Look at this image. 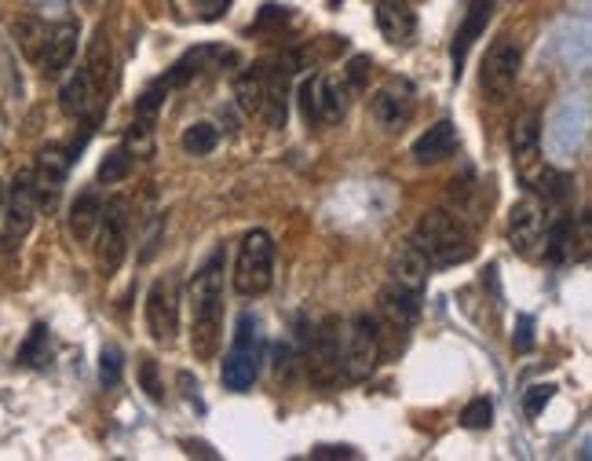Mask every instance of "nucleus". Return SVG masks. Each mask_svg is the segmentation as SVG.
<instances>
[{
    "instance_id": "obj_1",
    "label": "nucleus",
    "mask_w": 592,
    "mask_h": 461,
    "mask_svg": "<svg viewBox=\"0 0 592 461\" xmlns=\"http://www.w3.org/2000/svg\"><path fill=\"white\" fill-rule=\"evenodd\" d=\"M223 268L227 253L216 249L191 279V352L201 363L216 359L223 341Z\"/></svg>"
},
{
    "instance_id": "obj_2",
    "label": "nucleus",
    "mask_w": 592,
    "mask_h": 461,
    "mask_svg": "<svg viewBox=\"0 0 592 461\" xmlns=\"http://www.w3.org/2000/svg\"><path fill=\"white\" fill-rule=\"evenodd\" d=\"M413 246L421 249L428 268H454L476 253V238L468 224L450 209H428L413 227Z\"/></svg>"
},
{
    "instance_id": "obj_3",
    "label": "nucleus",
    "mask_w": 592,
    "mask_h": 461,
    "mask_svg": "<svg viewBox=\"0 0 592 461\" xmlns=\"http://www.w3.org/2000/svg\"><path fill=\"white\" fill-rule=\"evenodd\" d=\"M260 363H264V337H260V322L256 315L242 311L238 326H234L231 352L223 355L220 381L227 392H249L253 381L260 377Z\"/></svg>"
},
{
    "instance_id": "obj_4",
    "label": "nucleus",
    "mask_w": 592,
    "mask_h": 461,
    "mask_svg": "<svg viewBox=\"0 0 592 461\" xmlns=\"http://www.w3.org/2000/svg\"><path fill=\"white\" fill-rule=\"evenodd\" d=\"M271 286H275V238L264 227H253L238 246L234 290L242 297H264Z\"/></svg>"
},
{
    "instance_id": "obj_5",
    "label": "nucleus",
    "mask_w": 592,
    "mask_h": 461,
    "mask_svg": "<svg viewBox=\"0 0 592 461\" xmlns=\"http://www.w3.org/2000/svg\"><path fill=\"white\" fill-rule=\"evenodd\" d=\"M381 363V322L377 315H355L340 344V374L344 381H366Z\"/></svg>"
},
{
    "instance_id": "obj_6",
    "label": "nucleus",
    "mask_w": 592,
    "mask_h": 461,
    "mask_svg": "<svg viewBox=\"0 0 592 461\" xmlns=\"http://www.w3.org/2000/svg\"><path fill=\"white\" fill-rule=\"evenodd\" d=\"M340 322L337 319H326L322 326H315L311 333L300 337V363L304 370L311 374L315 385H333L340 377Z\"/></svg>"
},
{
    "instance_id": "obj_7",
    "label": "nucleus",
    "mask_w": 592,
    "mask_h": 461,
    "mask_svg": "<svg viewBox=\"0 0 592 461\" xmlns=\"http://www.w3.org/2000/svg\"><path fill=\"white\" fill-rule=\"evenodd\" d=\"M519 70H523V52H519V44L512 41V37H497V41L490 44L487 59H483V74H479V81H483V96H487L490 103H505L519 81Z\"/></svg>"
},
{
    "instance_id": "obj_8",
    "label": "nucleus",
    "mask_w": 592,
    "mask_h": 461,
    "mask_svg": "<svg viewBox=\"0 0 592 461\" xmlns=\"http://www.w3.org/2000/svg\"><path fill=\"white\" fill-rule=\"evenodd\" d=\"M128 257V202L110 198L96 227V260L103 275H114Z\"/></svg>"
},
{
    "instance_id": "obj_9",
    "label": "nucleus",
    "mask_w": 592,
    "mask_h": 461,
    "mask_svg": "<svg viewBox=\"0 0 592 461\" xmlns=\"http://www.w3.org/2000/svg\"><path fill=\"white\" fill-rule=\"evenodd\" d=\"M147 326L158 344H172L180 333V282L165 275L147 293Z\"/></svg>"
},
{
    "instance_id": "obj_10",
    "label": "nucleus",
    "mask_w": 592,
    "mask_h": 461,
    "mask_svg": "<svg viewBox=\"0 0 592 461\" xmlns=\"http://www.w3.org/2000/svg\"><path fill=\"white\" fill-rule=\"evenodd\" d=\"M37 220V191H33V172H19L8 187V205H4V246L15 249L22 238L33 231Z\"/></svg>"
},
{
    "instance_id": "obj_11",
    "label": "nucleus",
    "mask_w": 592,
    "mask_h": 461,
    "mask_svg": "<svg viewBox=\"0 0 592 461\" xmlns=\"http://www.w3.org/2000/svg\"><path fill=\"white\" fill-rule=\"evenodd\" d=\"M103 103H106V88L88 74V66L74 70V77H70L63 85V92H59V107H63L66 118H74V121H99Z\"/></svg>"
},
{
    "instance_id": "obj_12",
    "label": "nucleus",
    "mask_w": 592,
    "mask_h": 461,
    "mask_svg": "<svg viewBox=\"0 0 592 461\" xmlns=\"http://www.w3.org/2000/svg\"><path fill=\"white\" fill-rule=\"evenodd\" d=\"M289 77H293V59H271V63H264V107H260V121H264L267 129H286Z\"/></svg>"
},
{
    "instance_id": "obj_13",
    "label": "nucleus",
    "mask_w": 592,
    "mask_h": 461,
    "mask_svg": "<svg viewBox=\"0 0 592 461\" xmlns=\"http://www.w3.org/2000/svg\"><path fill=\"white\" fill-rule=\"evenodd\" d=\"M421 301L424 293L417 290H406V286H399V282H388L381 290V330L388 333H406L413 330V322L421 319Z\"/></svg>"
},
{
    "instance_id": "obj_14",
    "label": "nucleus",
    "mask_w": 592,
    "mask_h": 461,
    "mask_svg": "<svg viewBox=\"0 0 592 461\" xmlns=\"http://www.w3.org/2000/svg\"><path fill=\"white\" fill-rule=\"evenodd\" d=\"M494 19V0H472L465 11V19L457 26L454 33V44H450V66H454V81H461L465 74V63H468V52H472V44L487 33V22Z\"/></svg>"
},
{
    "instance_id": "obj_15",
    "label": "nucleus",
    "mask_w": 592,
    "mask_h": 461,
    "mask_svg": "<svg viewBox=\"0 0 592 461\" xmlns=\"http://www.w3.org/2000/svg\"><path fill=\"white\" fill-rule=\"evenodd\" d=\"M70 151H63L59 143H48L41 154H37V169H33V191H37V205L52 209L59 191L66 183V172H70Z\"/></svg>"
},
{
    "instance_id": "obj_16",
    "label": "nucleus",
    "mask_w": 592,
    "mask_h": 461,
    "mask_svg": "<svg viewBox=\"0 0 592 461\" xmlns=\"http://www.w3.org/2000/svg\"><path fill=\"white\" fill-rule=\"evenodd\" d=\"M77 41H81L77 22H59V26H52V30H48V37H44V48H41V59H37L48 81L63 77L66 70L74 66Z\"/></svg>"
},
{
    "instance_id": "obj_17",
    "label": "nucleus",
    "mask_w": 592,
    "mask_h": 461,
    "mask_svg": "<svg viewBox=\"0 0 592 461\" xmlns=\"http://www.w3.org/2000/svg\"><path fill=\"white\" fill-rule=\"evenodd\" d=\"M545 205L538 198H519L512 205V213H508V238H512V246L523 249L527 253L530 246H538L541 231H545Z\"/></svg>"
},
{
    "instance_id": "obj_18",
    "label": "nucleus",
    "mask_w": 592,
    "mask_h": 461,
    "mask_svg": "<svg viewBox=\"0 0 592 461\" xmlns=\"http://www.w3.org/2000/svg\"><path fill=\"white\" fill-rule=\"evenodd\" d=\"M538 158H541V121L538 114H527V118L519 121L516 129H512V161H516L519 176H523V183H534V176H538Z\"/></svg>"
},
{
    "instance_id": "obj_19",
    "label": "nucleus",
    "mask_w": 592,
    "mask_h": 461,
    "mask_svg": "<svg viewBox=\"0 0 592 461\" xmlns=\"http://www.w3.org/2000/svg\"><path fill=\"white\" fill-rule=\"evenodd\" d=\"M238 55L234 52H223V48H212V44H205V48H194V52H187L180 59V63L172 66L169 74L161 77L169 88H183V85H191L194 77H201L205 70H212V63H234Z\"/></svg>"
},
{
    "instance_id": "obj_20",
    "label": "nucleus",
    "mask_w": 592,
    "mask_h": 461,
    "mask_svg": "<svg viewBox=\"0 0 592 461\" xmlns=\"http://www.w3.org/2000/svg\"><path fill=\"white\" fill-rule=\"evenodd\" d=\"M377 26H381L384 41L406 48L417 37V15H413L410 0H381L377 4Z\"/></svg>"
},
{
    "instance_id": "obj_21",
    "label": "nucleus",
    "mask_w": 592,
    "mask_h": 461,
    "mask_svg": "<svg viewBox=\"0 0 592 461\" xmlns=\"http://www.w3.org/2000/svg\"><path fill=\"white\" fill-rule=\"evenodd\" d=\"M454 151H457V129H454V121L443 118V121H435L424 136H417V143H413V161L435 165V161H446Z\"/></svg>"
},
{
    "instance_id": "obj_22",
    "label": "nucleus",
    "mask_w": 592,
    "mask_h": 461,
    "mask_svg": "<svg viewBox=\"0 0 592 461\" xmlns=\"http://www.w3.org/2000/svg\"><path fill=\"white\" fill-rule=\"evenodd\" d=\"M370 110H373V118H377V125H381V129L399 132L402 125L410 121V114H413V99H410V92H406V88H381V92L373 96Z\"/></svg>"
},
{
    "instance_id": "obj_23",
    "label": "nucleus",
    "mask_w": 592,
    "mask_h": 461,
    "mask_svg": "<svg viewBox=\"0 0 592 461\" xmlns=\"http://www.w3.org/2000/svg\"><path fill=\"white\" fill-rule=\"evenodd\" d=\"M99 216H103V198H99L96 187H85V191L74 198V205H70V235H74L81 246L96 238Z\"/></svg>"
},
{
    "instance_id": "obj_24",
    "label": "nucleus",
    "mask_w": 592,
    "mask_h": 461,
    "mask_svg": "<svg viewBox=\"0 0 592 461\" xmlns=\"http://www.w3.org/2000/svg\"><path fill=\"white\" fill-rule=\"evenodd\" d=\"M348 103H351L348 81L318 74V121H322V125H337V121L348 114Z\"/></svg>"
},
{
    "instance_id": "obj_25",
    "label": "nucleus",
    "mask_w": 592,
    "mask_h": 461,
    "mask_svg": "<svg viewBox=\"0 0 592 461\" xmlns=\"http://www.w3.org/2000/svg\"><path fill=\"white\" fill-rule=\"evenodd\" d=\"M392 282H399V286H406V290H417L424 293V286H428V260L421 257V249L413 246H402L399 253H395V264H392Z\"/></svg>"
},
{
    "instance_id": "obj_26",
    "label": "nucleus",
    "mask_w": 592,
    "mask_h": 461,
    "mask_svg": "<svg viewBox=\"0 0 592 461\" xmlns=\"http://www.w3.org/2000/svg\"><path fill=\"white\" fill-rule=\"evenodd\" d=\"M541 238H545V260L549 264H563V260L574 257V224L567 216H556L552 224L545 220Z\"/></svg>"
},
{
    "instance_id": "obj_27",
    "label": "nucleus",
    "mask_w": 592,
    "mask_h": 461,
    "mask_svg": "<svg viewBox=\"0 0 592 461\" xmlns=\"http://www.w3.org/2000/svg\"><path fill=\"white\" fill-rule=\"evenodd\" d=\"M234 96H238V107H242L245 114L260 118V107H264V63H256V66H249L245 74H238Z\"/></svg>"
},
{
    "instance_id": "obj_28",
    "label": "nucleus",
    "mask_w": 592,
    "mask_h": 461,
    "mask_svg": "<svg viewBox=\"0 0 592 461\" xmlns=\"http://www.w3.org/2000/svg\"><path fill=\"white\" fill-rule=\"evenodd\" d=\"M216 147H220V129L209 125V121H198V125H191V129L183 132V151L194 154V158H205Z\"/></svg>"
},
{
    "instance_id": "obj_29",
    "label": "nucleus",
    "mask_w": 592,
    "mask_h": 461,
    "mask_svg": "<svg viewBox=\"0 0 592 461\" xmlns=\"http://www.w3.org/2000/svg\"><path fill=\"white\" fill-rule=\"evenodd\" d=\"M44 37H48V26H44L41 19H22L19 26H15V41H19V48L26 52V59H41V48H44Z\"/></svg>"
},
{
    "instance_id": "obj_30",
    "label": "nucleus",
    "mask_w": 592,
    "mask_h": 461,
    "mask_svg": "<svg viewBox=\"0 0 592 461\" xmlns=\"http://www.w3.org/2000/svg\"><path fill=\"white\" fill-rule=\"evenodd\" d=\"M132 161H136V158L128 154L125 143H121V147H114V151L103 158V165H99V183H106V187H110V183H121L128 172H132Z\"/></svg>"
},
{
    "instance_id": "obj_31",
    "label": "nucleus",
    "mask_w": 592,
    "mask_h": 461,
    "mask_svg": "<svg viewBox=\"0 0 592 461\" xmlns=\"http://www.w3.org/2000/svg\"><path fill=\"white\" fill-rule=\"evenodd\" d=\"M19 363L22 366H44L48 363V326H44V322L33 326L30 337H26V344L19 348Z\"/></svg>"
},
{
    "instance_id": "obj_32",
    "label": "nucleus",
    "mask_w": 592,
    "mask_h": 461,
    "mask_svg": "<svg viewBox=\"0 0 592 461\" xmlns=\"http://www.w3.org/2000/svg\"><path fill=\"white\" fill-rule=\"evenodd\" d=\"M296 103H300V114H304L307 125H318V74L300 81V88H296Z\"/></svg>"
},
{
    "instance_id": "obj_33",
    "label": "nucleus",
    "mask_w": 592,
    "mask_h": 461,
    "mask_svg": "<svg viewBox=\"0 0 592 461\" xmlns=\"http://www.w3.org/2000/svg\"><path fill=\"white\" fill-rule=\"evenodd\" d=\"M139 385H143V392H147L154 403H161V399H165V388H161V377H158V363H154L150 355H143V359H139Z\"/></svg>"
},
{
    "instance_id": "obj_34",
    "label": "nucleus",
    "mask_w": 592,
    "mask_h": 461,
    "mask_svg": "<svg viewBox=\"0 0 592 461\" xmlns=\"http://www.w3.org/2000/svg\"><path fill=\"white\" fill-rule=\"evenodd\" d=\"M461 421H465L468 429H487L490 421H494V403H490L487 396L472 399L465 407V414H461Z\"/></svg>"
},
{
    "instance_id": "obj_35",
    "label": "nucleus",
    "mask_w": 592,
    "mask_h": 461,
    "mask_svg": "<svg viewBox=\"0 0 592 461\" xmlns=\"http://www.w3.org/2000/svg\"><path fill=\"white\" fill-rule=\"evenodd\" d=\"M121 366H125V359H121V352H117L114 344L103 348V359H99V381H103L106 388H114L117 381H121Z\"/></svg>"
},
{
    "instance_id": "obj_36",
    "label": "nucleus",
    "mask_w": 592,
    "mask_h": 461,
    "mask_svg": "<svg viewBox=\"0 0 592 461\" xmlns=\"http://www.w3.org/2000/svg\"><path fill=\"white\" fill-rule=\"evenodd\" d=\"M296 352H293V344H275V370H278V377L282 381H289V377L296 374Z\"/></svg>"
},
{
    "instance_id": "obj_37",
    "label": "nucleus",
    "mask_w": 592,
    "mask_h": 461,
    "mask_svg": "<svg viewBox=\"0 0 592 461\" xmlns=\"http://www.w3.org/2000/svg\"><path fill=\"white\" fill-rule=\"evenodd\" d=\"M549 399H552V385H534L527 392V399H523V414H527V418H538L541 407H545Z\"/></svg>"
},
{
    "instance_id": "obj_38",
    "label": "nucleus",
    "mask_w": 592,
    "mask_h": 461,
    "mask_svg": "<svg viewBox=\"0 0 592 461\" xmlns=\"http://www.w3.org/2000/svg\"><path fill=\"white\" fill-rule=\"evenodd\" d=\"M348 70H351V74H348V85H351V88H366V77H370L373 63H370V59H351Z\"/></svg>"
},
{
    "instance_id": "obj_39",
    "label": "nucleus",
    "mask_w": 592,
    "mask_h": 461,
    "mask_svg": "<svg viewBox=\"0 0 592 461\" xmlns=\"http://www.w3.org/2000/svg\"><path fill=\"white\" fill-rule=\"evenodd\" d=\"M516 348H519V352H530V348H534V319H530V315H519Z\"/></svg>"
},
{
    "instance_id": "obj_40",
    "label": "nucleus",
    "mask_w": 592,
    "mask_h": 461,
    "mask_svg": "<svg viewBox=\"0 0 592 461\" xmlns=\"http://www.w3.org/2000/svg\"><path fill=\"white\" fill-rule=\"evenodd\" d=\"M194 4H198L201 19H220V15L231 8L234 0H194Z\"/></svg>"
},
{
    "instance_id": "obj_41",
    "label": "nucleus",
    "mask_w": 592,
    "mask_h": 461,
    "mask_svg": "<svg viewBox=\"0 0 592 461\" xmlns=\"http://www.w3.org/2000/svg\"><path fill=\"white\" fill-rule=\"evenodd\" d=\"M311 458L315 461H322V458H355V451H351V447H315Z\"/></svg>"
},
{
    "instance_id": "obj_42",
    "label": "nucleus",
    "mask_w": 592,
    "mask_h": 461,
    "mask_svg": "<svg viewBox=\"0 0 592 461\" xmlns=\"http://www.w3.org/2000/svg\"><path fill=\"white\" fill-rule=\"evenodd\" d=\"M187 451L191 454H198V458H216V451H209L205 443H187Z\"/></svg>"
},
{
    "instance_id": "obj_43",
    "label": "nucleus",
    "mask_w": 592,
    "mask_h": 461,
    "mask_svg": "<svg viewBox=\"0 0 592 461\" xmlns=\"http://www.w3.org/2000/svg\"><path fill=\"white\" fill-rule=\"evenodd\" d=\"M0 205H4V183H0Z\"/></svg>"
}]
</instances>
